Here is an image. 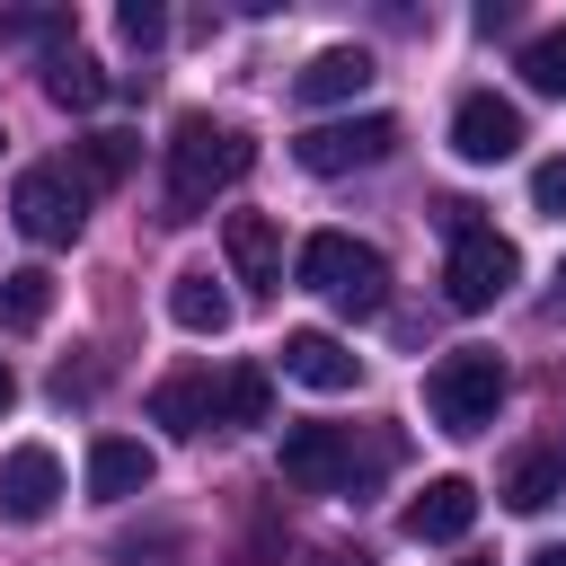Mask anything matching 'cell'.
Listing matches in <instances>:
<instances>
[{"label":"cell","instance_id":"6da1fadb","mask_svg":"<svg viewBox=\"0 0 566 566\" xmlns=\"http://www.w3.org/2000/svg\"><path fill=\"white\" fill-rule=\"evenodd\" d=\"M256 159V142L239 124H212V115H177L168 133V221H195L221 186H239Z\"/></svg>","mask_w":566,"mask_h":566},{"label":"cell","instance_id":"7a4b0ae2","mask_svg":"<svg viewBox=\"0 0 566 566\" xmlns=\"http://www.w3.org/2000/svg\"><path fill=\"white\" fill-rule=\"evenodd\" d=\"M292 274H301L310 292H327L345 318H380V310H389V256L363 248V239H345V230H310L301 256H292Z\"/></svg>","mask_w":566,"mask_h":566},{"label":"cell","instance_id":"3957f363","mask_svg":"<svg viewBox=\"0 0 566 566\" xmlns=\"http://www.w3.org/2000/svg\"><path fill=\"white\" fill-rule=\"evenodd\" d=\"M495 407H504V363H495L486 345H451V354L424 371V416H433L442 433H486Z\"/></svg>","mask_w":566,"mask_h":566},{"label":"cell","instance_id":"277c9868","mask_svg":"<svg viewBox=\"0 0 566 566\" xmlns=\"http://www.w3.org/2000/svg\"><path fill=\"white\" fill-rule=\"evenodd\" d=\"M398 150V115H345V124H310L292 142V159L310 177H345V168H380Z\"/></svg>","mask_w":566,"mask_h":566},{"label":"cell","instance_id":"5b68a950","mask_svg":"<svg viewBox=\"0 0 566 566\" xmlns=\"http://www.w3.org/2000/svg\"><path fill=\"white\" fill-rule=\"evenodd\" d=\"M513 283H522V256H513V239H495V230H469V239H451V265H442V301H451V310H495Z\"/></svg>","mask_w":566,"mask_h":566},{"label":"cell","instance_id":"8992f818","mask_svg":"<svg viewBox=\"0 0 566 566\" xmlns=\"http://www.w3.org/2000/svg\"><path fill=\"white\" fill-rule=\"evenodd\" d=\"M9 221H18L35 248H62V239H80L88 195L71 186V168H27V177L9 186Z\"/></svg>","mask_w":566,"mask_h":566},{"label":"cell","instance_id":"52a82bcc","mask_svg":"<svg viewBox=\"0 0 566 566\" xmlns=\"http://www.w3.org/2000/svg\"><path fill=\"white\" fill-rule=\"evenodd\" d=\"M451 150H460L469 168L513 159V150H522V106H513V97H495V88H469V97L451 106Z\"/></svg>","mask_w":566,"mask_h":566},{"label":"cell","instance_id":"ba28073f","mask_svg":"<svg viewBox=\"0 0 566 566\" xmlns=\"http://www.w3.org/2000/svg\"><path fill=\"white\" fill-rule=\"evenodd\" d=\"M469 522H478V486H469V478H424V486L407 495V513H398V531H407L416 548H460Z\"/></svg>","mask_w":566,"mask_h":566},{"label":"cell","instance_id":"9c48e42d","mask_svg":"<svg viewBox=\"0 0 566 566\" xmlns=\"http://www.w3.org/2000/svg\"><path fill=\"white\" fill-rule=\"evenodd\" d=\"M283 478H292L301 495L345 486V478H354V442H345V424H283Z\"/></svg>","mask_w":566,"mask_h":566},{"label":"cell","instance_id":"30bf717a","mask_svg":"<svg viewBox=\"0 0 566 566\" xmlns=\"http://www.w3.org/2000/svg\"><path fill=\"white\" fill-rule=\"evenodd\" d=\"M62 504V460H53V442H18L9 460H0V522H44Z\"/></svg>","mask_w":566,"mask_h":566},{"label":"cell","instance_id":"8fae6325","mask_svg":"<svg viewBox=\"0 0 566 566\" xmlns=\"http://www.w3.org/2000/svg\"><path fill=\"white\" fill-rule=\"evenodd\" d=\"M150 478H159V451L150 442H133V433H97L88 442V495L97 504H133Z\"/></svg>","mask_w":566,"mask_h":566},{"label":"cell","instance_id":"7c38bea8","mask_svg":"<svg viewBox=\"0 0 566 566\" xmlns=\"http://www.w3.org/2000/svg\"><path fill=\"white\" fill-rule=\"evenodd\" d=\"M221 248H230V274L248 292H283V230L265 212H230L221 221Z\"/></svg>","mask_w":566,"mask_h":566},{"label":"cell","instance_id":"4fadbf2b","mask_svg":"<svg viewBox=\"0 0 566 566\" xmlns=\"http://www.w3.org/2000/svg\"><path fill=\"white\" fill-rule=\"evenodd\" d=\"M283 371H292L301 389H354V380H363V354H354L345 336H327V327H292V336H283Z\"/></svg>","mask_w":566,"mask_h":566},{"label":"cell","instance_id":"5bb4252c","mask_svg":"<svg viewBox=\"0 0 566 566\" xmlns=\"http://www.w3.org/2000/svg\"><path fill=\"white\" fill-rule=\"evenodd\" d=\"M150 424H168V433L221 424V380H212V371H168V380L150 389Z\"/></svg>","mask_w":566,"mask_h":566},{"label":"cell","instance_id":"9a60e30c","mask_svg":"<svg viewBox=\"0 0 566 566\" xmlns=\"http://www.w3.org/2000/svg\"><path fill=\"white\" fill-rule=\"evenodd\" d=\"M354 88H371V53H363V44H327V53H310L301 80H292L301 106H336V97H354Z\"/></svg>","mask_w":566,"mask_h":566},{"label":"cell","instance_id":"2e32d148","mask_svg":"<svg viewBox=\"0 0 566 566\" xmlns=\"http://www.w3.org/2000/svg\"><path fill=\"white\" fill-rule=\"evenodd\" d=\"M133 159H142L133 133H88V142H71V186H80V195H106V186L133 177Z\"/></svg>","mask_w":566,"mask_h":566},{"label":"cell","instance_id":"e0dca14e","mask_svg":"<svg viewBox=\"0 0 566 566\" xmlns=\"http://www.w3.org/2000/svg\"><path fill=\"white\" fill-rule=\"evenodd\" d=\"M168 318H177L186 336H221V327H230L239 310H230V292H221V283H212L203 265H186V274L168 283Z\"/></svg>","mask_w":566,"mask_h":566},{"label":"cell","instance_id":"ac0fdd59","mask_svg":"<svg viewBox=\"0 0 566 566\" xmlns=\"http://www.w3.org/2000/svg\"><path fill=\"white\" fill-rule=\"evenodd\" d=\"M44 318H53V274L44 265H9L0 274V327L9 336H35Z\"/></svg>","mask_w":566,"mask_h":566},{"label":"cell","instance_id":"d6986e66","mask_svg":"<svg viewBox=\"0 0 566 566\" xmlns=\"http://www.w3.org/2000/svg\"><path fill=\"white\" fill-rule=\"evenodd\" d=\"M495 495H504L513 513H548V504L566 495V460H557V451H522V460L504 469V486H495Z\"/></svg>","mask_w":566,"mask_h":566},{"label":"cell","instance_id":"ffe728a7","mask_svg":"<svg viewBox=\"0 0 566 566\" xmlns=\"http://www.w3.org/2000/svg\"><path fill=\"white\" fill-rule=\"evenodd\" d=\"M106 88H115V80H106V71H97V62L80 53V44H62V53L44 62V97H53V106H71V115H88V106H97Z\"/></svg>","mask_w":566,"mask_h":566},{"label":"cell","instance_id":"44dd1931","mask_svg":"<svg viewBox=\"0 0 566 566\" xmlns=\"http://www.w3.org/2000/svg\"><path fill=\"white\" fill-rule=\"evenodd\" d=\"M221 424H274V371L265 363H230L221 371Z\"/></svg>","mask_w":566,"mask_h":566},{"label":"cell","instance_id":"7402d4cb","mask_svg":"<svg viewBox=\"0 0 566 566\" xmlns=\"http://www.w3.org/2000/svg\"><path fill=\"white\" fill-rule=\"evenodd\" d=\"M0 44H27V53H62L71 44V9H0Z\"/></svg>","mask_w":566,"mask_h":566},{"label":"cell","instance_id":"603a6c76","mask_svg":"<svg viewBox=\"0 0 566 566\" xmlns=\"http://www.w3.org/2000/svg\"><path fill=\"white\" fill-rule=\"evenodd\" d=\"M522 80H531L539 97H566V27H539V35L522 44Z\"/></svg>","mask_w":566,"mask_h":566},{"label":"cell","instance_id":"cb8c5ba5","mask_svg":"<svg viewBox=\"0 0 566 566\" xmlns=\"http://www.w3.org/2000/svg\"><path fill=\"white\" fill-rule=\"evenodd\" d=\"M115 35H124L133 53H150V44H168V9H159V0H124V9H115Z\"/></svg>","mask_w":566,"mask_h":566},{"label":"cell","instance_id":"d4e9b609","mask_svg":"<svg viewBox=\"0 0 566 566\" xmlns=\"http://www.w3.org/2000/svg\"><path fill=\"white\" fill-rule=\"evenodd\" d=\"M531 203H539L548 221H566V159H539V168H531Z\"/></svg>","mask_w":566,"mask_h":566},{"label":"cell","instance_id":"484cf974","mask_svg":"<svg viewBox=\"0 0 566 566\" xmlns=\"http://www.w3.org/2000/svg\"><path fill=\"white\" fill-rule=\"evenodd\" d=\"M433 221H442L451 239H469V230H486V221H478V203H460V195H442V203H433Z\"/></svg>","mask_w":566,"mask_h":566},{"label":"cell","instance_id":"4316f807","mask_svg":"<svg viewBox=\"0 0 566 566\" xmlns=\"http://www.w3.org/2000/svg\"><path fill=\"white\" fill-rule=\"evenodd\" d=\"M301 566H363V557H345V548H310Z\"/></svg>","mask_w":566,"mask_h":566},{"label":"cell","instance_id":"83f0119b","mask_svg":"<svg viewBox=\"0 0 566 566\" xmlns=\"http://www.w3.org/2000/svg\"><path fill=\"white\" fill-rule=\"evenodd\" d=\"M18 407V371H9V354H0V416Z\"/></svg>","mask_w":566,"mask_h":566},{"label":"cell","instance_id":"f1b7e54d","mask_svg":"<svg viewBox=\"0 0 566 566\" xmlns=\"http://www.w3.org/2000/svg\"><path fill=\"white\" fill-rule=\"evenodd\" d=\"M522 566H566V548H531V557H522Z\"/></svg>","mask_w":566,"mask_h":566},{"label":"cell","instance_id":"f546056e","mask_svg":"<svg viewBox=\"0 0 566 566\" xmlns=\"http://www.w3.org/2000/svg\"><path fill=\"white\" fill-rule=\"evenodd\" d=\"M557 310H566V265H557Z\"/></svg>","mask_w":566,"mask_h":566},{"label":"cell","instance_id":"4dcf8cb0","mask_svg":"<svg viewBox=\"0 0 566 566\" xmlns=\"http://www.w3.org/2000/svg\"><path fill=\"white\" fill-rule=\"evenodd\" d=\"M460 566H495V557H460Z\"/></svg>","mask_w":566,"mask_h":566}]
</instances>
